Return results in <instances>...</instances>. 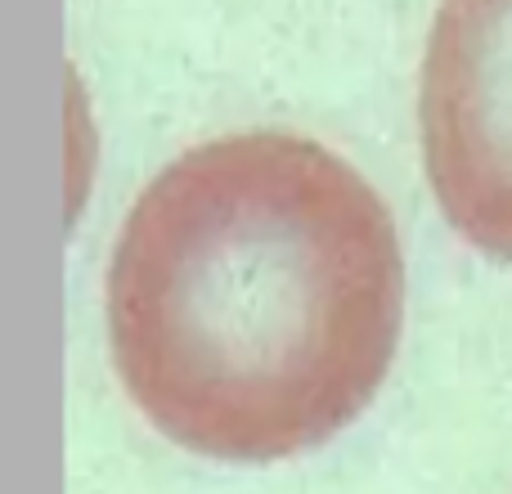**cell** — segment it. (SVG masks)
I'll return each instance as SVG.
<instances>
[{"label":"cell","mask_w":512,"mask_h":494,"mask_svg":"<svg viewBox=\"0 0 512 494\" xmlns=\"http://www.w3.org/2000/svg\"><path fill=\"white\" fill-rule=\"evenodd\" d=\"M108 342L167 441L274 463L351 427L391 373L405 256L378 189L292 131L185 149L126 212Z\"/></svg>","instance_id":"cell-1"},{"label":"cell","mask_w":512,"mask_h":494,"mask_svg":"<svg viewBox=\"0 0 512 494\" xmlns=\"http://www.w3.org/2000/svg\"><path fill=\"white\" fill-rule=\"evenodd\" d=\"M418 131L427 185L454 234L512 265V0H441Z\"/></svg>","instance_id":"cell-2"}]
</instances>
